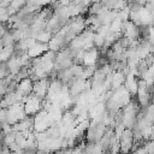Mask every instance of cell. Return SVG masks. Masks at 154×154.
Returning a JSON list of instances; mask_svg holds the SVG:
<instances>
[{
  "mask_svg": "<svg viewBox=\"0 0 154 154\" xmlns=\"http://www.w3.org/2000/svg\"><path fill=\"white\" fill-rule=\"evenodd\" d=\"M22 103L24 105V111L28 117H35L43 109V100L38 99L34 94H31L28 97H24L22 100Z\"/></svg>",
  "mask_w": 154,
  "mask_h": 154,
  "instance_id": "1",
  "label": "cell"
},
{
  "mask_svg": "<svg viewBox=\"0 0 154 154\" xmlns=\"http://www.w3.org/2000/svg\"><path fill=\"white\" fill-rule=\"evenodd\" d=\"M55 123L51 119L48 112L45 109H42L40 113H37L34 117V131L36 132H46Z\"/></svg>",
  "mask_w": 154,
  "mask_h": 154,
  "instance_id": "2",
  "label": "cell"
},
{
  "mask_svg": "<svg viewBox=\"0 0 154 154\" xmlns=\"http://www.w3.org/2000/svg\"><path fill=\"white\" fill-rule=\"evenodd\" d=\"M28 116L24 111V105L22 102H17L13 106L7 108V123L10 125H14L17 123H19L20 120L25 119Z\"/></svg>",
  "mask_w": 154,
  "mask_h": 154,
  "instance_id": "3",
  "label": "cell"
},
{
  "mask_svg": "<svg viewBox=\"0 0 154 154\" xmlns=\"http://www.w3.org/2000/svg\"><path fill=\"white\" fill-rule=\"evenodd\" d=\"M120 142V152L123 154H128L132 150L134 147V132L131 129H125V131L119 137Z\"/></svg>",
  "mask_w": 154,
  "mask_h": 154,
  "instance_id": "4",
  "label": "cell"
},
{
  "mask_svg": "<svg viewBox=\"0 0 154 154\" xmlns=\"http://www.w3.org/2000/svg\"><path fill=\"white\" fill-rule=\"evenodd\" d=\"M51 79L49 78H43V79H38L36 82H34V91L32 94L35 96H37L41 100H46L47 94H48V89L51 85Z\"/></svg>",
  "mask_w": 154,
  "mask_h": 154,
  "instance_id": "5",
  "label": "cell"
},
{
  "mask_svg": "<svg viewBox=\"0 0 154 154\" xmlns=\"http://www.w3.org/2000/svg\"><path fill=\"white\" fill-rule=\"evenodd\" d=\"M32 91H34V81L31 78H25L18 83L16 94L23 100L24 97L30 96L32 94Z\"/></svg>",
  "mask_w": 154,
  "mask_h": 154,
  "instance_id": "6",
  "label": "cell"
},
{
  "mask_svg": "<svg viewBox=\"0 0 154 154\" xmlns=\"http://www.w3.org/2000/svg\"><path fill=\"white\" fill-rule=\"evenodd\" d=\"M100 58H101L100 51L96 47L91 48L89 51H85L84 59H83V65L84 66H96V64H97Z\"/></svg>",
  "mask_w": 154,
  "mask_h": 154,
  "instance_id": "7",
  "label": "cell"
},
{
  "mask_svg": "<svg viewBox=\"0 0 154 154\" xmlns=\"http://www.w3.org/2000/svg\"><path fill=\"white\" fill-rule=\"evenodd\" d=\"M48 51H49L48 45H46V43H41V42H36L32 47L29 48V51H28V55H29L30 58L35 59V58H40V57H42V55H43L46 52H48Z\"/></svg>",
  "mask_w": 154,
  "mask_h": 154,
  "instance_id": "8",
  "label": "cell"
},
{
  "mask_svg": "<svg viewBox=\"0 0 154 154\" xmlns=\"http://www.w3.org/2000/svg\"><path fill=\"white\" fill-rule=\"evenodd\" d=\"M124 87L126 88V90L130 93L131 96L137 95L138 94V79L136 78V76H134L131 73L129 76H126Z\"/></svg>",
  "mask_w": 154,
  "mask_h": 154,
  "instance_id": "9",
  "label": "cell"
},
{
  "mask_svg": "<svg viewBox=\"0 0 154 154\" xmlns=\"http://www.w3.org/2000/svg\"><path fill=\"white\" fill-rule=\"evenodd\" d=\"M7 67H8V71H10V75L12 76H17L20 70L23 69V65H22V61H20V57L18 55H13L8 61H7Z\"/></svg>",
  "mask_w": 154,
  "mask_h": 154,
  "instance_id": "10",
  "label": "cell"
},
{
  "mask_svg": "<svg viewBox=\"0 0 154 154\" xmlns=\"http://www.w3.org/2000/svg\"><path fill=\"white\" fill-rule=\"evenodd\" d=\"M17 102H22V99L16 93H7L5 96H2L1 108H8V107L13 106Z\"/></svg>",
  "mask_w": 154,
  "mask_h": 154,
  "instance_id": "11",
  "label": "cell"
},
{
  "mask_svg": "<svg viewBox=\"0 0 154 154\" xmlns=\"http://www.w3.org/2000/svg\"><path fill=\"white\" fill-rule=\"evenodd\" d=\"M125 76L123 75L122 71H114L113 75H112V89H118L120 87L124 85L125 83Z\"/></svg>",
  "mask_w": 154,
  "mask_h": 154,
  "instance_id": "12",
  "label": "cell"
},
{
  "mask_svg": "<svg viewBox=\"0 0 154 154\" xmlns=\"http://www.w3.org/2000/svg\"><path fill=\"white\" fill-rule=\"evenodd\" d=\"M14 54H16L14 45H13V46H6V47H2V48H1V52H0L1 63H7Z\"/></svg>",
  "mask_w": 154,
  "mask_h": 154,
  "instance_id": "13",
  "label": "cell"
},
{
  "mask_svg": "<svg viewBox=\"0 0 154 154\" xmlns=\"http://www.w3.org/2000/svg\"><path fill=\"white\" fill-rule=\"evenodd\" d=\"M53 35H54V34H52V32H49V31H47V30H43V31H41V32H38V34L34 35V36H32V38H35L37 42H41V43H46V45H48V43H49V41L52 40Z\"/></svg>",
  "mask_w": 154,
  "mask_h": 154,
  "instance_id": "14",
  "label": "cell"
},
{
  "mask_svg": "<svg viewBox=\"0 0 154 154\" xmlns=\"http://www.w3.org/2000/svg\"><path fill=\"white\" fill-rule=\"evenodd\" d=\"M7 76H10V71H8V67H7V63H1V79L6 78Z\"/></svg>",
  "mask_w": 154,
  "mask_h": 154,
  "instance_id": "15",
  "label": "cell"
},
{
  "mask_svg": "<svg viewBox=\"0 0 154 154\" xmlns=\"http://www.w3.org/2000/svg\"><path fill=\"white\" fill-rule=\"evenodd\" d=\"M144 148L147 150V154H154V141H147L144 144Z\"/></svg>",
  "mask_w": 154,
  "mask_h": 154,
  "instance_id": "16",
  "label": "cell"
},
{
  "mask_svg": "<svg viewBox=\"0 0 154 154\" xmlns=\"http://www.w3.org/2000/svg\"><path fill=\"white\" fill-rule=\"evenodd\" d=\"M120 154H123V153H120Z\"/></svg>",
  "mask_w": 154,
  "mask_h": 154,
  "instance_id": "17",
  "label": "cell"
}]
</instances>
